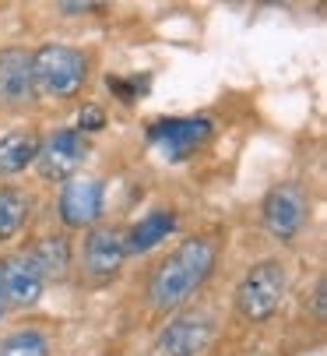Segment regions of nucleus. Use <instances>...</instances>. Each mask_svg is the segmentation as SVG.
I'll return each mask as SVG.
<instances>
[{
	"label": "nucleus",
	"instance_id": "10",
	"mask_svg": "<svg viewBox=\"0 0 327 356\" xmlns=\"http://www.w3.org/2000/svg\"><path fill=\"white\" fill-rule=\"evenodd\" d=\"M35 78H32V49L4 46L0 49V106L25 110L35 103Z\"/></svg>",
	"mask_w": 327,
	"mask_h": 356
},
{
	"label": "nucleus",
	"instance_id": "5",
	"mask_svg": "<svg viewBox=\"0 0 327 356\" xmlns=\"http://www.w3.org/2000/svg\"><path fill=\"white\" fill-rule=\"evenodd\" d=\"M310 209H313V201H310L306 187L299 180H282V184L271 187L264 194V201H260V226L275 240L289 243V240H296L306 229Z\"/></svg>",
	"mask_w": 327,
	"mask_h": 356
},
{
	"label": "nucleus",
	"instance_id": "2",
	"mask_svg": "<svg viewBox=\"0 0 327 356\" xmlns=\"http://www.w3.org/2000/svg\"><path fill=\"white\" fill-rule=\"evenodd\" d=\"M35 92L53 99H74L92 78V57L67 42H42L32 49Z\"/></svg>",
	"mask_w": 327,
	"mask_h": 356
},
{
	"label": "nucleus",
	"instance_id": "11",
	"mask_svg": "<svg viewBox=\"0 0 327 356\" xmlns=\"http://www.w3.org/2000/svg\"><path fill=\"white\" fill-rule=\"evenodd\" d=\"M0 272H4V289H8L11 311H28L42 300L46 279H42V272L32 261L28 250H15L8 258H0Z\"/></svg>",
	"mask_w": 327,
	"mask_h": 356
},
{
	"label": "nucleus",
	"instance_id": "3",
	"mask_svg": "<svg viewBox=\"0 0 327 356\" xmlns=\"http://www.w3.org/2000/svg\"><path fill=\"white\" fill-rule=\"evenodd\" d=\"M285 289H289V272H285V265L278 258L253 261L246 268V275L240 279L236 293H233V307L250 325L271 321L278 314V307H282Z\"/></svg>",
	"mask_w": 327,
	"mask_h": 356
},
{
	"label": "nucleus",
	"instance_id": "6",
	"mask_svg": "<svg viewBox=\"0 0 327 356\" xmlns=\"http://www.w3.org/2000/svg\"><path fill=\"white\" fill-rule=\"evenodd\" d=\"M211 138H215V124L208 117H162L148 124V145L166 163H187Z\"/></svg>",
	"mask_w": 327,
	"mask_h": 356
},
{
	"label": "nucleus",
	"instance_id": "9",
	"mask_svg": "<svg viewBox=\"0 0 327 356\" xmlns=\"http://www.w3.org/2000/svg\"><path fill=\"white\" fill-rule=\"evenodd\" d=\"M215 332H218V325L208 311L183 307L166 321V328L158 335V349L166 356H201L215 342Z\"/></svg>",
	"mask_w": 327,
	"mask_h": 356
},
{
	"label": "nucleus",
	"instance_id": "1",
	"mask_svg": "<svg viewBox=\"0 0 327 356\" xmlns=\"http://www.w3.org/2000/svg\"><path fill=\"white\" fill-rule=\"evenodd\" d=\"M222 243L211 233H197L180 240L166 258H162L148 279V303L158 314H176L208 286L218 268Z\"/></svg>",
	"mask_w": 327,
	"mask_h": 356
},
{
	"label": "nucleus",
	"instance_id": "14",
	"mask_svg": "<svg viewBox=\"0 0 327 356\" xmlns=\"http://www.w3.org/2000/svg\"><path fill=\"white\" fill-rule=\"evenodd\" d=\"M39 156V134L35 131H11L0 138V177H18L35 166Z\"/></svg>",
	"mask_w": 327,
	"mask_h": 356
},
{
	"label": "nucleus",
	"instance_id": "7",
	"mask_svg": "<svg viewBox=\"0 0 327 356\" xmlns=\"http://www.w3.org/2000/svg\"><path fill=\"white\" fill-rule=\"evenodd\" d=\"M88 159V138L78 127H57L46 138H39V156H35V170L42 180L64 184L71 177L81 173Z\"/></svg>",
	"mask_w": 327,
	"mask_h": 356
},
{
	"label": "nucleus",
	"instance_id": "18",
	"mask_svg": "<svg viewBox=\"0 0 327 356\" xmlns=\"http://www.w3.org/2000/svg\"><path fill=\"white\" fill-rule=\"evenodd\" d=\"M60 11L64 15H88V11H95V4H60Z\"/></svg>",
	"mask_w": 327,
	"mask_h": 356
},
{
	"label": "nucleus",
	"instance_id": "8",
	"mask_svg": "<svg viewBox=\"0 0 327 356\" xmlns=\"http://www.w3.org/2000/svg\"><path fill=\"white\" fill-rule=\"evenodd\" d=\"M106 209V180L95 173H78L60 184L57 194V216L64 229H92L99 226Z\"/></svg>",
	"mask_w": 327,
	"mask_h": 356
},
{
	"label": "nucleus",
	"instance_id": "4",
	"mask_svg": "<svg viewBox=\"0 0 327 356\" xmlns=\"http://www.w3.org/2000/svg\"><path fill=\"white\" fill-rule=\"evenodd\" d=\"M78 272L88 286H106L113 282L120 272H124V261H127V247H124V229L120 226H92L85 229L81 243H78Z\"/></svg>",
	"mask_w": 327,
	"mask_h": 356
},
{
	"label": "nucleus",
	"instance_id": "16",
	"mask_svg": "<svg viewBox=\"0 0 327 356\" xmlns=\"http://www.w3.org/2000/svg\"><path fill=\"white\" fill-rule=\"evenodd\" d=\"M0 356H53V346L39 328H15L0 335Z\"/></svg>",
	"mask_w": 327,
	"mask_h": 356
},
{
	"label": "nucleus",
	"instance_id": "15",
	"mask_svg": "<svg viewBox=\"0 0 327 356\" xmlns=\"http://www.w3.org/2000/svg\"><path fill=\"white\" fill-rule=\"evenodd\" d=\"M28 212H32V201L22 187L0 184V243H8L22 233V226L28 222Z\"/></svg>",
	"mask_w": 327,
	"mask_h": 356
},
{
	"label": "nucleus",
	"instance_id": "12",
	"mask_svg": "<svg viewBox=\"0 0 327 356\" xmlns=\"http://www.w3.org/2000/svg\"><path fill=\"white\" fill-rule=\"evenodd\" d=\"M180 226L176 209H151L148 216H141L131 229H124V247H127V258L131 254H148L158 243H166Z\"/></svg>",
	"mask_w": 327,
	"mask_h": 356
},
{
	"label": "nucleus",
	"instance_id": "17",
	"mask_svg": "<svg viewBox=\"0 0 327 356\" xmlns=\"http://www.w3.org/2000/svg\"><path fill=\"white\" fill-rule=\"evenodd\" d=\"M11 314V303H8V289H4V272H0V321Z\"/></svg>",
	"mask_w": 327,
	"mask_h": 356
},
{
	"label": "nucleus",
	"instance_id": "13",
	"mask_svg": "<svg viewBox=\"0 0 327 356\" xmlns=\"http://www.w3.org/2000/svg\"><path fill=\"white\" fill-rule=\"evenodd\" d=\"M28 254H32V261L39 265V272H42V279L46 282H53V279H67V272L74 268V247H71V240L64 236V233H49V236H42L35 247H28Z\"/></svg>",
	"mask_w": 327,
	"mask_h": 356
}]
</instances>
